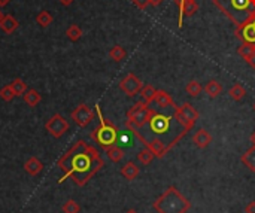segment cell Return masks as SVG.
Returning a JSON list of instances; mask_svg holds the SVG:
<instances>
[{
    "label": "cell",
    "mask_w": 255,
    "mask_h": 213,
    "mask_svg": "<svg viewBox=\"0 0 255 213\" xmlns=\"http://www.w3.org/2000/svg\"><path fill=\"white\" fill-rule=\"evenodd\" d=\"M157 213H187L191 209V201L176 189L169 186L152 204Z\"/></svg>",
    "instance_id": "cell-3"
},
{
    "label": "cell",
    "mask_w": 255,
    "mask_h": 213,
    "mask_svg": "<svg viewBox=\"0 0 255 213\" xmlns=\"http://www.w3.org/2000/svg\"><path fill=\"white\" fill-rule=\"evenodd\" d=\"M66 36H67V39H69L70 42H78V41L81 39V36H82V30H81L80 26L72 24V26L66 30Z\"/></svg>",
    "instance_id": "cell-27"
},
{
    "label": "cell",
    "mask_w": 255,
    "mask_h": 213,
    "mask_svg": "<svg viewBox=\"0 0 255 213\" xmlns=\"http://www.w3.org/2000/svg\"><path fill=\"white\" fill-rule=\"evenodd\" d=\"M58 2H60V3H62L63 6H69V5H70L72 2H75V0H58Z\"/></svg>",
    "instance_id": "cell-39"
},
{
    "label": "cell",
    "mask_w": 255,
    "mask_h": 213,
    "mask_svg": "<svg viewBox=\"0 0 255 213\" xmlns=\"http://www.w3.org/2000/svg\"><path fill=\"white\" fill-rule=\"evenodd\" d=\"M240 161L245 167H248L251 171L255 173V146H251L242 157H240Z\"/></svg>",
    "instance_id": "cell-19"
},
{
    "label": "cell",
    "mask_w": 255,
    "mask_h": 213,
    "mask_svg": "<svg viewBox=\"0 0 255 213\" xmlns=\"http://www.w3.org/2000/svg\"><path fill=\"white\" fill-rule=\"evenodd\" d=\"M3 16H5V14L2 12V8H0V21H2V19H3Z\"/></svg>",
    "instance_id": "cell-41"
},
{
    "label": "cell",
    "mask_w": 255,
    "mask_h": 213,
    "mask_svg": "<svg viewBox=\"0 0 255 213\" xmlns=\"http://www.w3.org/2000/svg\"><path fill=\"white\" fill-rule=\"evenodd\" d=\"M154 102L159 105L160 107H169V106L176 107L175 102L172 99V95L169 92H166L164 90H159V91H157V95H155V100Z\"/></svg>",
    "instance_id": "cell-17"
},
{
    "label": "cell",
    "mask_w": 255,
    "mask_h": 213,
    "mask_svg": "<svg viewBox=\"0 0 255 213\" xmlns=\"http://www.w3.org/2000/svg\"><path fill=\"white\" fill-rule=\"evenodd\" d=\"M254 110H255V103H254Z\"/></svg>",
    "instance_id": "cell-44"
},
{
    "label": "cell",
    "mask_w": 255,
    "mask_h": 213,
    "mask_svg": "<svg viewBox=\"0 0 255 213\" xmlns=\"http://www.w3.org/2000/svg\"><path fill=\"white\" fill-rule=\"evenodd\" d=\"M126 213H137V212H136V210H134V209H130V210H127V212H126Z\"/></svg>",
    "instance_id": "cell-42"
},
{
    "label": "cell",
    "mask_w": 255,
    "mask_h": 213,
    "mask_svg": "<svg viewBox=\"0 0 255 213\" xmlns=\"http://www.w3.org/2000/svg\"><path fill=\"white\" fill-rule=\"evenodd\" d=\"M72 120L76 125H80L82 128L88 127L91 121L94 120V110L88 105H80L73 112H72Z\"/></svg>",
    "instance_id": "cell-8"
},
{
    "label": "cell",
    "mask_w": 255,
    "mask_h": 213,
    "mask_svg": "<svg viewBox=\"0 0 255 213\" xmlns=\"http://www.w3.org/2000/svg\"><path fill=\"white\" fill-rule=\"evenodd\" d=\"M251 143H252V146H255V130L251 134Z\"/></svg>",
    "instance_id": "cell-40"
},
{
    "label": "cell",
    "mask_w": 255,
    "mask_h": 213,
    "mask_svg": "<svg viewBox=\"0 0 255 213\" xmlns=\"http://www.w3.org/2000/svg\"><path fill=\"white\" fill-rule=\"evenodd\" d=\"M109 57H111V60L116 61V63H120L123 61L124 58L127 57V51L121 46V45H115L111 51H109Z\"/></svg>",
    "instance_id": "cell-25"
},
{
    "label": "cell",
    "mask_w": 255,
    "mask_h": 213,
    "mask_svg": "<svg viewBox=\"0 0 255 213\" xmlns=\"http://www.w3.org/2000/svg\"><path fill=\"white\" fill-rule=\"evenodd\" d=\"M245 213H255V201H249L245 206Z\"/></svg>",
    "instance_id": "cell-36"
},
{
    "label": "cell",
    "mask_w": 255,
    "mask_h": 213,
    "mask_svg": "<svg viewBox=\"0 0 255 213\" xmlns=\"http://www.w3.org/2000/svg\"><path fill=\"white\" fill-rule=\"evenodd\" d=\"M246 63L252 67V69H255V51L252 52V55L248 58V60H246Z\"/></svg>",
    "instance_id": "cell-37"
},
{
    "label": "cell",
    "mask_w": 255,
    "mask_h": 213,
    "mask_svg": "<svg viewBox=\"0 0 255 213\" xmlns=\"http://www.w3.org/2000/svg\"><path fill=\"white\" fill-rule=\"evenodd\" d=\"M15 97V92L12 91L11 85H5L3 88H0V99L5 102H12Z\"/></svg>",
    "instance_id": "cell-33"
},
{
    "label": "cell",
    "mask_w": 255,
    "mask_h": 213,
    "mask_svg": "<svg viewBox=\"0 0 255 213\" xmlns=\"http://www.w3.org/2000/svg\"><path fill=\"white\" fill-rule=\"evenodd\" d=\"M236 37L242 44H251V45H255V26L252 21L249 23H245L242 26H238L236 27Z\"/></svg>",
    "instance_id": "cell-10"
},
{
    "label": "cell",
    "mask_w": 255,
    "mask_h": 213,
    "mask_svg": "<svg viewBox=\"0 0 255 213\" xmlns=\"http://www.w3.org/2000/svg\"><path fill=\"white\" fill-rule=\"evenodd\" d=\"M57 166L63 171V176L62 179H58V183H63L70 178L78 186H84L91 181L94 174L103 168L105 161L94 146L84 140H78L57 161Z\"/></svg>",
    "instance_id": "cell-1"
},
{
    "label": "cell",
    "mask_w": 255,
    "mask_h": 213,
    "mask_svg": "<svg viewBox=\"0 0 255 213\" xmlns=\"http://www.w3.org/2000/svg\"><path fill=\"white\" fill-rule=\"evenodd\" d=\"M254 51H255V45H251V44H242L238 48V54L243 58V60H248Z\"/></svg>",
    "instance_id": "cell-31"
},
{
    "label": "cell",
    "mask_w": 255,
    "mask_h": 213,
    "mask_svg": "<svg viewBox=\"0 0 255 213\" xmlns=\"http://www.w3.org/2000/svg\"><path fill=\"white\" fill-rule=\"evenodd\" d=\"M149 3H151L152 6H160V5L163 3V0H149Z\"/></svg>",
    "instance_id": "cell-38"
},
{
    "label": "cell",
    "mask_w": 255,
    "mask_h": 213,
    "mask_svg": "<svg viewBox=\"0 0 255 213\" xmlns=\"http://www.w3.org/2000/svg\"><path fill=\"white\" fill-rule=\"evenodd\" d=\"M145 148H148L149 151L154 152L155 158H163L164 155L167 153V145L161 139H154V140L148 142V145Z\"/></svg>",
    "instance_id": "cell-13"
},
{
    "label": "cell",
    "mask_w": 255,
    "mask_h": 213,
    "mask_svg": "<svg viewBox=\"0 0 255 213\" xmlns=\"http://www.w3.org/2000/svg\"><path fill=\"white\" fill-rule=\"evenodd\" d=\"M9 85H11L12 91L15 92V97H23V94L29 90L27 84L21 79V77H15Z\"/></svg>",
    "instance_id": "cell-22"
},
{
    "label": "cell",
    "mask_w": 255,
    "mask_h": 213,
    "mask_svg": "<svg viewBox=\"0 0 255 213\" xmlns=\"http://www.w3.org/2000/svg\"><path fill=\"white\" fill-rule=\"evenodd\" d=\"M96 112H97V116H99V127L91 133V139L96 143H99L103 149H108V148L116 145V142H118L120 130L116 128L109 120L105 118L99 105L96 106Z\"/></svg>",
    "instance_id": "cell-4"
},
{
    "label": "cell",
    "mask_w": 255,
    "mask_h": 213,
    "mask_svg": "<svg viewBox=\"0 0 255 213\" xmlns=\"http://www.w3.org/2000/svg\"><path fill=\"white\" fill-rule=\"evenodd\" d=\"M199 11V5L195 0H185L184 2V16H192Z\"/></svg>",
    "instance_id": "cell-30"
},
{
    "label": "cell",
    "mask_w": 255,
    "mask_h": 213,
    "mask_svg": "<svg viewBox=\"0 0 255 213\" xmlns=\"http://www.w3.org/2000/svg\"><path fill=\"white\" fill-rule=\"evenodd\" d=\"M252 23H254V26H255V18H254V19H252Z\"/></svg>",
    "instance_id": "cell-43"
},
{
    "label": "cell",
    "mask_w": 255,
    "mask_h": 213,
    "mask_svg": "<svg viewBox=\"0 0 255 213\" xmlns=\"http://www.w3.org/2000/svg\"><path fill=\"white\" fill-rule=\"evenodd\" d=\"M24 102L30 106V107H36L39 103L42 102V95L39 91H36L34 88H29L24 94H23Z\"/></svg>",
    "instance_id": "cell-16"
},
{
    "label": "cell",
    "mask_w": 255,
    "mask_h": 213,
    "mask_svg": "<svg viewBox=\"0 0 255 213\" xmlns=\"http://www.w3.org/2000/svg\"><path fill=\"white\" fill-rule=\"evenodd\" d=\"M184 2L185 0H175L176 6L179 9V19H178V26L181 27L182 26V21H184Z\"/></svg>",
    "instance_id": "cell-34"
},
{
    "label": "cell",
    "mask_w": 255,
    "mask_h": 213,
    "mask_svg": "<svg viewBox=\"0 0 255 213\" xmlns=\"http://www.w3.org/2000/svg\"><path fill=\"white\" fill-rule=\"evenodd\" d=\"M24 170L30 174V176H37V174L44 170V164H42V161L39 160V158L30 157V158L24 163Z\"/></svg>",
    "instance_id": "cell-14"
},
{
    "label": "cell",
    "mask_w": 255,
    "mask_h": 213,
    "mask_svg": "<svg viewBox=\"0 0 255 213\" xmlns=\"http://www.w3.org/2000/svg\"><path fill=\"white\" fill-rule=\"evenodd\" d=\"M52 21H54V16L48 11H41V12L37 14V16H36V23L41 26V27H44V29H47L48 26H51Z\"/></svg>",
    "instance_id": "cell-24"
},
{
    "label": "cell",
    "mask_w": 255,
    "mask_h": 213,
    "mask_svg": "<svg viewBox=\"0 0 255 213\" xmlns=\"http://www.w3.org/2000/svg\"><path fill=\"white\" fill-rule=\"evenodd\" d=\"M185 91H187L191 97H199V95L202 94V91H203V87H202V84L197 82V81H191V82L187 84Z\"/></svg>",
    "instance_id": "cell-29"
},
{
    "label": "cell",
    "mask_w": 255,
    "mask_h": 213,
    "mask_svg": "<svg viewBox=\"0 0 255 213\" xmlns=\"http://www.w3.org/2000/svg\"><path fill=\"white\" fill-rule=\"evenodd\" d=\"M170 116H166V115H160V113H154V116L151 118L149 121V128L152 133H157V134H160V133H166L170 127Z\"/></svg>",
    "instance_id": "cell-11"
},
{
    "label": "cell",
    "mask_w": 255,
    "mask_h": 213,
    "mask_svg": "<svg viewBox=\"0 0 255 213\" xmlns=\"http://www.w3.org/2000/svg\"><path fill=\"white\" fill-rule=\"evenodd\" d=\"M192 142L199 149H205L212 143V136L205 128H200V130L195 131V134L192 136Z\"/></svg>",
    "instance_id": "cell-12"
},
{
    "label": "cell",
    "mask_w": 255,
    "mask_h": 213,
    "mask_svg": "<svg viewBox=\"0 0 255 213\" xmlns=\"http://www.w3.org/2000/svg\"><path fill=\"white\" fill-rule=\"evenodd\" d=\"M228 95L231 97V99L234 102H239L242 100L243 97L246 95V90L240 85V84H234L230 90H228Z\"/></svg>",
    "instance_id": "cell-26"
},
{
    "label": "cell",
    "mask_w": 255,
    "mask_h": 213,
    "mask_svg": "<svg viewBox=\"0 0 255 213\" xmlns=\"http://www.w3.org/2000/svg\"><path fill=\"white\" fill-rule=\"evenodd\" d=\"M105 151H106L108 158H109L112 163H120V161L124 158V151H123L118 145H113V146H111V148H108V149H105Z\"/></svg>",
    "instance_id": "cell-21"
},
{
    "label": "cell",
    "mask_w": 255,
    "mask_h": 213,
    "mask_svg": "<svg viewBox=\"0 0 255 213\" xmlns=\"http://www.w3.org/2000/svg\"><path fill=\"white\" fill-rule=\"evenodd\" d=\"M18 26H19L18 19L14 18L12 15H5L2 21H0V29H2L6 34H12L18 29Z\"/></svg>",
    "instance_id": "cell-15"
},
{
    "label": "cell",
    "mask_w": 255,
    "mask_h": 213,
    "mask_svg": "<svg viewBox=\"0 0 255 213\" xmlns=\"http://www.w3.org/2000/svg\"><path fill=\"white\" fill-rule=\"evenodd\" d=\"M173 118L179 122V125L182 127V131L184 133H188L194 124L197 122L199 120V112L197 109H195L192 105L190 103H184L182 106H176L175 107V115H173Z\"/></svg>",
    "instance_id": "cell-6"
},
{
    "label": "cell",
    "mask_w": 255,
    "mask_h": 213,
    "mask_svg": "<svg viewBox=\"0 0 255 213\" xmlns=\"http://www.w3.org/2000/svg\"><path fill=\"white\" fill-rule=\"evenodd\" d=\"M154 113H155V110L149 109V106L145 102H139V103H136L134 106H131L128 109L126 124L133 125L136 128H142L146 124H149Z\"/></svg>",
    "instance_id": "cell-5"
},
{
    "label": "cell",
    "mask_w": 255,
    "mask_h": 213,
    "mask_svg": "<svg viewBox=\"0 0 255 213\" xmlns=\"http://www.w3.org/2000/svg\"><path fill=\"white\" fill-rule=\"evenodd\" d=\"M121 174L127 181H134L139 176V167H137L133 161H128L121 167Z\"/></svg>",
    "instance_id": "cell-18"
},
{
    "label": "cell",
    "mask_w": 255,
    "mask_h": 213,
    "mask_svg": "<svg viewBox=\"0 0 255 213\" xmlns=\"http://www.w3.org/2000/svg\"><path fill=\"white\" fill-rule=\"evenodd\" d=\"M142 87H143L142 81H141L139 77H137L134 73H128V75L124 77V79L120 82L121 91H123L126 95H128V97H133V95H136L137 92H141Z\"/></svg>",
    "instance_id": "cell-9"
},
{
    "label": "cell",
    "mask_w": 255,
    "mask_h": 213,
    "mask_svg": "<svg viewBox=\"0 0 255 213\" xmlns=\"http://www.w3.org/2000/svg\"><path fill=\"white\" fill-rule=\"evenodd\" d=\"M203 90H205L206 95H209L210 99H215V97H218V95L223 92V85H221L218 81L212 79V81H209V82L205 85Z\"/></svg>",
    "instance_id": "cell-20"
},
{
    "label": "cell",
    "mask_w": 255,
    "mask_h": 213,
    "mask_svg": "<svg viewBox=\"0 0 255 213\" xmlns=\"http://www.w3.org/2000/svg\"><path fill=\"white\" fill-rule=\"evenodd\" d=\"M133 2V5L136 6V8H139V9H146L148 8V5H151L149 3V0H131Z\"/></svg>",
    "instance_id": "cell-35"
},
{
    "label": "cell",
    "mask_w": 255,
    "mask_h": 213,
    "mask_svg": "<svg viewBox=\"0 0 255 213\" xmlns=\"http://www.w3.org/2000/svg\"><path fill=\"white\" fill-rule=\"evenodd\" d=\"M154 158H155L154 152H152V151H149L148 148H145L143 151H141L139 153H137V160H139V163H142L143 166L151 164Z\"/></svg>",
    "instance_id": "cell-28"
},
{
    "label": "cell",
    "mask_w": 255,
    "mask_h": 213,
    "mask_svg": "<svg viewBox=\"0 0 255 213\" xmlns=\"http://www.w3.org/2000/svg\"><path fill=\"white\" fill-rule=\"evenodd\" d=\"M213 5L236 27L255 18V0H213Z\"/></svg>",
    "instance_id": "cell-2"
},
{
    "label": "cell",
    "mask_w": 255,
    "mask_h": 213,
    "mask_svg": "<svg viewBox=\"0 0 255 213\" xmlns=\"http://www.w3.org/2000/svg\"><path fill=\"white\" fill-rule=\"evenodd\" d=\"M157 91L159 90H155L152 85H143L142 90H141V95H142V100L149 105L155 100V95H157Z\"/></svg>",
    "instance_id": "cell-23"
},
{
    "label": "cell",
    "mask_w": 255,
    "mask_h": 213,
    "mask_svg": "<svg viewBox=\"0 0 255 213\" xmlns=\"http://www.w3.org/2000/svg\"><path fill=\"white\" fill-rule=\"evenodd\" d=\"M62 210H63V213H80V212H81V207H80V204H78L75 200H67V201L63 204Z\"/></svg>",
    "instance_id": "cell-32"
},
{
    "label": "cell",
    "mask_w": 255,
    "mask_h": 213,
    "mask_svg": "<svg viewBox=\"0 0 255 213\" xmlns=\"http://www.w3.org/2000/svg\"><path fill=\"white\" fill-rule=\"evenodd\" d=\"M45 130L55 139H60L67 133L69 130V122L63 118L60 113L52 115L51 118L45 122Z\"/></svg>",
    "instance_id": "cell-7"
}]
</instances>
